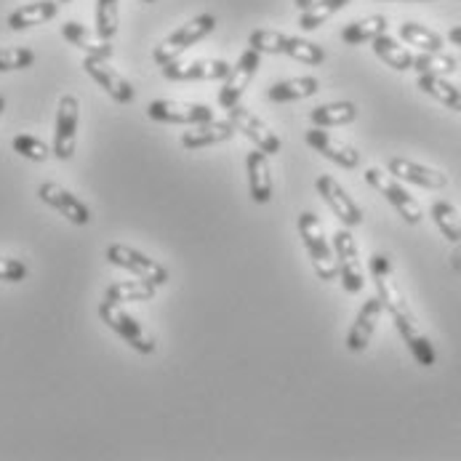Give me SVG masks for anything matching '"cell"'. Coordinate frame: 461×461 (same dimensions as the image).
<instances>
[{"label": "cell", "instance_id": "40", "mask_svg": "<svg viewBox=\"0 0 461 461\" xmlns=\"http://www.w3.org/2000/svg\"><path fill=\"white\" fill-rule=\"evenodd\" d=\"M451 264H454V269H461V240L456 243V249H454V257H451Z\"/></svg>", "mask_w": 461, "mask_h": 461}, {"label": "cell", "instance_id": "5", "mask_svg": "<svg viewBox=\"0 0 461 461\" xmlns=\"http://www.w3.org/2000/svg\"><path fill=\"white\" fill-rule=\"evenodd\" d=\"M366 182H368L379 195H384V200H387L397 213L405 219V224H419V221L424 219L421 205L413 200V195H408L405 187L397 185V179L390 171L384 174L382 168H368V171H366Z\"/></svg>", "mask_w": 461, "mask_h": 461}, {"label": "cell", "instance_id": "23", "mask_svg": "<svg viewBox=\"0 0 461 461\" xmlns=\"http://www.w3.org/2000/svg\"><path fill=\"white\" fill-rule=\"evenodd\" d=\"M321 91V80L312 75H302V77H288L280 80L275 86L267 88V99L275 104H285V102H299V99H310Z\"/></svg>", "mask_w": 461, "mask_h": 461}, {"label": "cell", "instance_id": "41", "mask_svg": "<svg viewBox=\"0 0 461 461\" xmlns=\"http://www.w3.org/2000/svg\"><path fill=\"white\" fill-rule=\"evenodd\" d=\"M294 3H296V8H299V11H307L315 0H294Z\"/></svg>", "mask_w": 461, "mask_h": 461}, {"label": "cell", "instance_id": "27", "mask_svg": "<svg viewBox=\"0 0 461 461\" xmlns=\"http://www.w3.org/2000/svg\"><path fill=\"white\" fill-rule=\"evenodd\" d=\"M416 86H419L427 96H432V99H438L440 104H446L448 110L461 113V88H456L454 83H448L446 77H440V75H419Z\"/></svg>", "mask_w": 461, "mask_h": 461}, {"label": "cell", "instance_id": "18", "mask_svg": "<svg viewBox=\"0 0 461 461\" xmlns=\"http://www.w3.org/2000/svg\"><path fill=\"white\" fill-rule=\"evenodd\" d=\"M390 174L395 179L402 182H411V185H419L424 190H443L448 185V176L438 168H429V166H421V163H413L408 158H393L390 160Z\"/></svg>", "mask_w": 461, "mask_h": 461}, {"label": "cell", "instance_id": "2", "mask_svg": "<svg viewBox=\"0 0 461 461\" xmlns=\"http://www.w3.org/2000/svg\"><path fill=\"white\" fill-rule=\"evenodd\" d=\"M299 235H302V243L310 254V262L312 269L321 280H333L339 275V267H336V254L330 249L329 238H326V230H323V221L312 213V211H304L299 213Z\"/></svg>", "mask_w": 461, "mask_h": 461}, {"label": "cell", "instance_id": "9", "mask_svg": "<svg viewBox=\"0 0 461 461\" xmlns=\"http://www.w3.org/2000/svg\"><path fill=\"white\" fill-rule=\"evenodd\" d=\"M147 115L158 123L168 126H198L205 121H213V110L208 104L195 102H174V99H158L147 107Z\"/></svg>", "mask_w": 461, "mask_h": 461}, {"label": "cell", "instance_id": "11", "mask_svg": "<svg viewBox=\"0 0 461 461\" xmlns=\"http://www.w3.org/2000/svg\"><path fill=\"white\" fill-rule=\"evenodd\" d=\"M227 121L232 123V129L238 133H243L246 139H251L254 141V147L257 149H262L267 155H275V152H280V139H277V133L272 131L267 123H264L259 115H254L251 110H246V107H240V104H235V107H230L227 110Z\"/></svg>", "mask_w": 461, "mask_h": 461}, {"label": "cell", "instance_id": "28", "mask_svg": "<svg viewBox=\"0 0 461 461\" xmlns=\"http://www.w3.org/2000/svg\"><path fill=\"white\" fill-rule=\"evenodd\" d=\"M371 43H374V54L387 67H393L397 72L413 69V54L405 46H400L395 38H390L387 32L379 35V38H374Z\"/></svg>", "mask_w": 461, "mask_h": 461}, {"label": "cell", "instance_id": "20", "mask_svg": "<svg viewBox=\"0 0 461 461\" xmlns=\"http://www.w3.org/2000/svg\"><path fill=\"white\" fill-rule=\"evenodd\" d=\"M57 14H59L57 0H35V3L14 8L8 14L5 24H8V30L22 32V30H30V27H38V24H46V22L57 19Z\"/></svg>", "mask_w": 461, "mask_h": 461}, {"label": "cell", "instance_id": "36", "mask_svg": "<svg viewBox=\"0 0 461 461\" xmlns=\"http://www.w3.org/2000/svg\"><path fill=\"white\" fill-rule=\"evenodd\" d=\"M283 35L285 32H277V30H254L251 38H249V49L259 51V54H280V43H283Z\"/></svg>", "mask_w": 461, "mask_h": 461}, {"label": "cell", "instance_id": "26", "mask_svg": "<svg viewBox=\"0 0 461 461\" xmlns=\"http://www.w3.org/2000/svg\"><path fill=\"white\" fill-rule=\"evenodd\" d=\"M357 118V107L352 102H329V104H318L310 113L312 126L318 129H333V126H347Z\"/></svg>", "mask_w": 461, "mask_h": 461}, {"label": "cell", "instance_id": "8", "mask_svg": "<svg viewBox=\"0 0 461 461\" xmlns=\"http://www.w3.org/2000/svg\"><path fill=\"white\" fill-rule=\"evenodd\" d=\"M77 123H80V102L77 96L65 94L59 99L57 131H54V147H51V155L57 160H72L75 147H77Z\"/></svg>", "mask_w": 461, "mask_h": 461}, {"label": "cell", "instance_id": "16", "mask_svg": "<svg viewBox=\"0 0 461 461\" xmlns=\"http://www.w3.org/2000/svg\"><path fill=\"white\" fill-rule=\"evenodd\" d=\"M304 139H307V144H310L315 152H321L323 158H329V160H333V163L341 166V168H357V166H360V152H357L355 147H349L347 141L336 139L333 133L321 131V129L315 126V129H310V131L304 133Z\"/></svg>", "mask_w": 461, "mask_h": 461}, {"label": "cell", "instance_id": "10", "mask_svg": "<svg viewBox=\"0 0 461 461\" xmlns=\"http://www.w3.org/2000/svg\"><path fill=\"white\" fill-rule=\"evenodd\" d=\"M259 67H262V54H259V51L246 49V51L240 54L238 65H232L230 75L224 77L221 91H219V104H221L224 110H230V107H235V104L240 102V96L246 94V88H249L251 80L257 77Z\"/></svg>", "mask_w": 461, "mask_h": 461}, {"label": "cell", "instance_id": "15", "mask_svg": "<svg viewBox=\"0 0 461 461\" xmlns=\"http://www.w3.org/2000/svg\"><path fill=\"white\" fill-rule=\"evenodd\" d=\"M166 80H176V83H187V80H224L230 75L232 65H227L224 59H195V62H168L160 67Z\"/></svg>", "mask_w": 461, "mask_h": 461}, {"label": "cell", "instance_id": "31", "mask_svg": "<svg viewBox=\"0 0 461 461\" xmlns=\"http://www.w3.org/2000/svg\"><path fill=\"white\" fill-rule=\"evenodd\" d=\"M400 38L408 43V46H416V49H421V51H443V38L435 32V30H429V27H424V24H416V22H402L400 24Z\"/></svg>", "mask_w": 461, "mask_h": 461}, {"label": "cell", "instance_id": "14", "mask_svg": "<svg viewBox=\"0 0 461 461\" xmlns=\"http://www.w3.org/2000/svg\"><path fill=\"white\" fill-rule=\"evenodd\" d=\"M38 198L43 200L46 205H51L54 211H59L69 224L83 227V224H88V221H91V211H88V205L77 198V195H72L69 190H65L62 185H57V182H46V185H41Z\"/></svg>", "mask_w": 461, "mask_h": 461}, {"label": "cell", "instance_id": "44", "mask_svg": "<svg viewBox=\"0 0 461 461\" xmlns=\"http://www.w3.org/2000/svg\"><path fill=\"white\" fill-rule=\"evenodd\" d=\"M393 3H402V0H393ZM405 3H416V0H405Z\"/></svg>", "mask_w": 461, "mask_h": 461}, {"label": "cell", "instance_id": "19", "mask_svg": "<svg viewBox=\"0 0 461 461\" xmlns=\"http://www.w3.org/2000/svg\"><path fill=\"white\" fill-rule=\"evenodd\" d=\"M62 35L69 46L86 51V57H99V59H113L115 57V49H113V41H104L96 35V30L91 32L88 27L77 24V22H65L62 24Z\"/></svg>", "mask_w": 461, "mask_h": 461}, {"label": "cell", "instance_id": "45", "mask_svg": "<svg viewBox=\"0 0 461 461\" xmlns=\"http://www.w3.org/2000/svg\"><path fill=\"white\" fill-rule=\"evenodd\" d=\"M141 3H155V0H141Z\"/></svg>", "mask_w": 461, "mask_h": 461}, {"label": "cell", "instance_id": "4", "mask_svg": "<svg viewBox=\"0 0 461 461\" xmlns=\"http://www.w3.org/2000/svg\"><path fill=\"white\" fill-rule=\"evenodd\" d=\"M99 318H102V323H104L107 329L115 330V333L131 347L133 352H139V355H152V352L158 349L155 336L144 329L133 315H129L121 304L104 299V302L99 304Z\"/></svg>", "mask_w": 461, "mask_h": 461}, {"label": "cell", "instance_id": "24", "mask_svg": "<svg viewBox=\"0 0 461 461\" xmlns=\"http://www.w3.org/2000/svg\"><path fill=\"white\" fill-rule=\"evenodd\" d=\"M390 27L387 16L382 14H374V16H366V19H357V22H349L344 30H341V41L347 46H363V43H371L374 38L384 35Z\"/></svg>", "mask_w": 461, "mask_h": 461}, {"label": "cell", "instance_id": "43", "mask_svg": "<svg viewBox=\"0 0 461 461\" xmlns=\"http://www.w3.org/2000/svg\"><path fill=\"white\" fill-rule=\"evenodd\" d=\"M57 3H59V5H65V3H72V0H57Z\"/></svg>", "mask_w": 461, "mask_h": 461}, {"label": "cell", "instance_id": "37", "mask_svg": "<svg viewBox=\"0 0 461 461\" xmlns=\"http://www.w3.org/2000/svg\"><path fill=\"white\" fill-rule=\"evenodd\" d=\"M35 65V51L30 49H0V72L27 69Z\"/></svg>", "mask_w": 461, "mask_h": 461}, {"label": "cell", "instance_id": "32", "mask_svg": "<svg viewBox=\"0 0 461 461\" xmlns=\"http://www.w3.org/2000/svg\"><path fill=\"white\" fill-rule=\"evenodd\" d=\"M432 219H435V224H438V230L443 232V238H446V240L459 243L461 213L456 211V205H454V203H448V200H438V203H432Z\"/></svg>", "mask_w": 461, "mask_h": 461}, {"label": "cell", "instance_id": "38", "mask_svg": "<svg viewBox=\"0 0 461 461\" xmlns=\"http://www.w3.org/2000/svg\"><path fill=\"white\" fill-rule=\"evenodd\" d=\"M27 264L19 262V259H8V257H0V280L5 283H22L27 277Z\"/></svg>", "mask_w": 461, "mask_h": 461}, {"label": "cell", "instance_id": "35", "mask_svg": "<svg viewBox=\"0 0 461 461\" xmlns=\"http://www.w3.org/2000/svg\"><path fill=\"white\" fill-rule=\"evenodd\" d=\"M11 147H14L16 155L27 158V160H32V163H43V160L51 158L49 144H43V141H41L38 136H32V133H19V136H14Z\"/></svg>", "mask_w": 461, "mask_h": 461}, {"label": "cell", "instance_id": "39", "mask_svg": "<svg viewBox=\"0 0 461 461\" xmlns=\"http://www.w3.org/2000/svg\"><path fill=\"white\" fill-rule=\"evenodd\" d=\"M448 41H451L454 46H461V27H451V30H448Z\"/></svg>", "mask_w": 461, "mask_h": 461}, {"label": "cell", "instance_id": "13", "mask_svg": "<svg viewBox=\"0 0 461 461\" xmlns=\"http://www.w3.org/2000/svg\"><path fill=\"white\" fill-rule=\"evenodd\" d=\"M83 69L94 77V83L99 88H104L107 96H113L118 104H131L133 102V86L110 65V59H99V57H86Z\"/></svg>", "mask_w": 461, "mask_h": 461}, {"label": "cell", "instance_id": "22", "mask_svg": "<svg viewBox=\"0 0 461 461\" xmlns=\"http://www.w3.org/2000/svg\"><path fill=\"white\" fill-rule=\"evenodd\" d=\"M235 129L230 121H205L198 126H190V131L182 133V147L185 149H203V147H213L221 141H230L235 136Z\"/></svg>", "mask_w": 461, "mask_h": 461}, {"label": "cell", "instance_id": "7", "mask_svg": "<svg viewBox=\"0 0 461 461\" xmlns=\"http://www.w3.org/2000/svg\"><path fill=\"white\" fill-rule=\"evenodd\" d=\"M107 262L115 264V267H121V269H129V272H133V275H136V277H141V280L155 283L158 288L168 283V269H166L160 262L149 259L147 254H141V251L131 249V246L113 243V246L107 249Z\"/></svg>", "mask_w": 461, "mask_h": 461}, {"label": "cell", "instance_id": "3", "mask_svg": "<svg viewBox=\"0 0 461 461\" xmlns=\"http://www.w3.org/2000/svg\"><path fill=\"white\" fill-rule=\"evenodd\" d=\"M216 30V16L211 14H200L195 19H190L187 24H182L179 30H174L166 41H160L152 51V59L158 65H168L174 59H179L187 49H193L195 43H200L205 35H211Z\"/></svg>", "mask_w": 461, "mask_h": 461}, {"label": "cell", "instance_id": "17", "mask_svg": "<svg viewBox=\"0 0 461 461\" xmlns=\"http://www.w3.org/2000/svg\"><path fill=\"white\" fill-rule=\"evenodd\" d=\"M382 312H384V304H382L379 296H371V299L360 307V312H357L352 329L347 333V349H349V352H363V349L371 344V339H374V333H376V326H379V321H382Z\"/></svg>", "mask_w": 461, "mask_h": 461}, {"label": "cell", "instance_id": "30", "mask_svg": "<svg viewBox=\"0 0 461 461\" xmlns=\"http://www.w3.org/2000/svg\"><path fill=\"white\" fill-rule=\"evenodd\" d=\"M349 3H352V0H315L307 11H302L299 27H302L304 32H312V30L323 27L333 14H339V11L347 8Z\"/></svg>", "mask_w": 461, "mask_h": 461}, {"label": "cell", "instance_id": "6", "mask_svg": "<svg viewBox=\"0 0 461 461\" xmlns=\"http://www.w3.org/2000/svg\"><path fill=\"white\" fill-rule=\"evenodd\" d=\"M333 254H336V267H339V277L347 294H360L366 285V275H363V264H360V251L355 243V235L349 230H339L333 235Z\"/></svg>", "mask_w": 461, "mask_h": 461}, {"label": "cell", "instance_id": "34", "mask_svg": "<svg viewBox=\"0 0 461 461\" xmlns=\"http://www.w3.org/2000/svg\"><path fill=\"white\" fill-rule=\"evenodd\" d=\"M118 19H121V0H96L94 30H96L99 38L113 41L118 35Z\"/></svg>", "mask_w": 461, "mask_h": 461}, {"label": "cell", "instance_id": "21", "mask_svg": "<svg viewBox=\"0 0 461 461\" xmlns=\"http://www.w3.org/2000/svg\"><path fill=\"white\" fill-rule=\"evenodd\" d=\"M246 174H249V193L254 203H269L272 200V168H269V160H267V152L262 149H251L249 158H246Z\"/></svg>", "mask_w": 461, "mask_h": 461}, {"label": "cell", "instance_id": "12", "mask_svg": "<svg viewBox=\"0 0 461 461\" xmlns=\"http://www.w3.org/2000/svg\"><path fill=\"white\" fill-rule=\"evenodd\" d=\"M315 190H318L321 198L326 200V205H329L330 211H333V216H336L344 227H357V224H363V211H360V205L347 195V190H344L333 176H329V174L318 176Z\"/></svg>", "mask_w": 461, "mask_h": 461}, {"label": "cell", "instance_id": "42", "mask_svg": "<svg viewBox=\"0 0 461 461\" xmlns=\"http://www.w3.org/2000/svg\"><path fill=\"white\" fill-rule=\"evenodd\" d=\"M3 110H5V99L0 96V115H3Z\"/></svg>", "mask_w": 461, "mask_h": 461}, {"label": "cell", "instance_id": "33", "mask_svg": "<svg viewBox=\"0 0 461 461\" xmlns=\"http://www.w3.org/2000/svg\"><path fill=\"white\" fill-rule=\"evenodd\" d=\"M413 69L419 75H440V77H446V75H454L459 69V62L454 57L443 54V51H435V54L421 51L419 57H413Z\"/></svg>", "mask_w": 461, "mask_h": 461}, {"label": "cell", "instance_id": "29", "mask_svg": "<svg viewBox=\"0 0 461 461\" xmlns=\"http://www.w3.org/2000/svg\"><path fill=\"white\" fill-rule=\"evenodd\" d=\"M280 54L302 62V65H323L326 62V51L312 43V41H304V38H296V35H283V43H280Z\"/></svg>", "mask_w": 461, "mask_h": 461}, {"label": "cell", "instance_id": "1", "mask_svg": "<svg viewBox=\"0 0 461 461\" xmlns=\"http://www.w3.org/2000/svg\"><path fill=\"white\" fill-rule=\"evenodd\" d=\"M371 275H374V283H376L379 299H382L384 310L393 315L397 333H400V336H402V341L408 344L411 355L416 357V363H419V366L432 368V366H435V360H438L435 347H432V341L427 339V333H424L421 326H419V321H416V315H413V310H411V304H408V299H405L402 288L397 285L395 269H393L390 257H384V254H374V257H371Z\"/></svg>", "mask_w": 461, "mask_h": 461}, {"label": "cell", "instance_id": "25", "mask_svg": "<svg viewBox=\"0 0 461 461\" xmlns=\"http://www.w3.org/2000/svg\"><path fill=\"white\" fill-rule=\"evenodd\" d=\"M158 294V285L149 283V280H121V283H113L104 294L107 302H115V304H129V302H152Z\"/></svg>", "mask_w": 461, "mask_h": 461}]
</instances>
